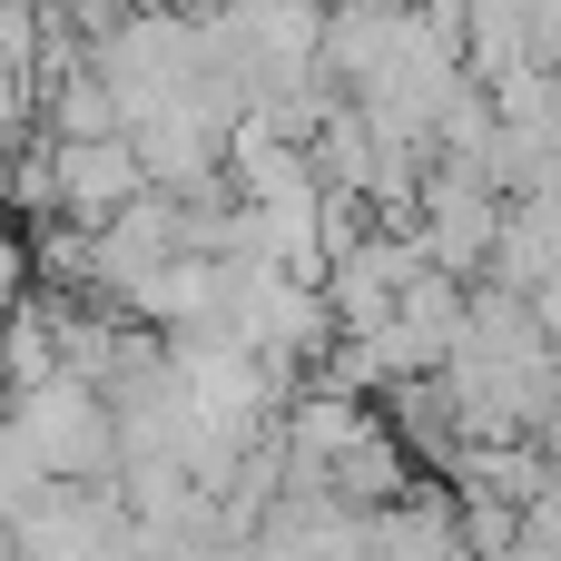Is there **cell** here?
Here are the masks:
<instances>
[{"label":"cell","instance_id":"8","mask_svg":"<svg viewBox=\"0 0 561 561\" xmlns=\"http://www.w3.org/2000/svg\"><path fill=\"white\" fill-rule=\"evenodd\" d=\"M533 316H542V335L561 345V276H542V286H533Z\"/></svg>","mask_w":561,"mask_h":561},{"label":"cell","instance_id":"4","mask_svg":"<svg viewBox=\"0 0 561 561\" xmlns=\"http://www.w3.org/2000/svg\"><path fill=\"white\" fill-rule=\"evenodd\" d=\"M39 128H49V138H108V128H128V99H118L108 69L89 59V69H69V79H39Z\"/></svg>","mask_w":561,"mask_h":561},{"label":"cell","instance_id":"5","mask_svg":"<svg viewBox=\"0 0 561 561\" xmlns=\"http://www.w3.org/2000/svg\"><path fill=\"white\" fill-rule=\"evenodd\" d=\"M49 375H59V316H49V296H30V306L0 325V394L49 385Z\"/></svg>","mask_w":561,"mask_h":561},{"label":"cell","instance_id":"3","mask_svg":"<svg viewBox=\"0 0 561 561\" xmlns=\"http://www.w3.org/2000/svg\"><path fill=\"white\" fill-rule=\"evenodd\" d=\"M463 552V493H434V473L365 513V561H444Z\"/></svg>","mask_w":561,"mask_h":561},{"label":"cell","instance_id":"6","mask_svg":"<svg viewBox=\"0 0 561 561\" xmlns=\"http://www.w3.org/2000/svg\"><path fill=\"white\" fill-rule=\"evenodd\" d=\"M30 138H39V79L0 59V148H30Z\"/></svg>","mask_w":561,"mask_h":561},{"label":"cell","instance_id":"1","mask_svg":"<svg viewBox=\"0 0 561 561\" xmlns=\"http://www.w3.org/2000/svg\"><path fill=\"white\" fill-rule=\"evenodd\" d=\"M0 414L20 424V444L59 473V483H108L118 473V404H108V385H89V375H49V385H20V394H0Z\"/></svg>","mask_w":561,"mask_h":561},{"label":"cell","instance_id":"2","mask_svg":"<svg viewBox=\"0 0 561 561\" xmlns=\"http://www.w3.org/2000/svg\"><path fill=\"white\" fill-rule=\"evenodd\" d=\"M49 168H59V217H89V227H108L138 187H158L128 128H108V138H49Z\"/></svg>","mask_w":561,"mask_h":561},{"label":"cell","instance_id":"7","mask_svg":"<svg viewBox=\"0 0 561 561\" xmlns=\"http://www.w3.org/2000/svg\"><path fill=\"white\" fill-rule=\"evenodd\" d=\"M30 296H39V266H30V227H10V217H0V325H10Z\"/></svg>","mask_w":561,"mask_h":561},{"label":"cell","instance_id":"9","mask_svg":"<svg viewBox=\"0 0 561 561\" xmlns=\"http://www.w3.org/2000/svg\"><path fill=\"white\" fill-rule=\"evenodd\" d=\"M0 217H10V148H0Z\"/></svg>","mask_w":561,"mask_h":561}]
</instances>
